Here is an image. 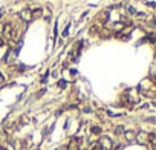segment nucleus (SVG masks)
Returning <instances> with one entry per match:
<instances>
[{
    "label": "nucleus",
    "instance_id": "obj_2",
    "mask_svg": "<svg viewBox=\"0 0 156 150\" xmlns=\"http://www.w3.org/2000/svg\"><path fill=\"white\" fill-rule=\"evenodd\" d=\"M139 144H145L147 141H148V135L145 133V132H139V133H136V138H135Z\"/></svg>",
    "mask_w": 156,
    "mask_h": 150
},
{
    "label": "nucleus",
    "instance_id": "obj_19",
    "mask_svg": "<svg viewBox=\"0 0 156 150\" xmlns=\"http://www.w3.org/2000/svg\"><path fill=\"white\" fill-rule=\"evenodd\" d=\"M0 46H3V40L2 38H0Z\"/></svg>",
    "mask_w": 156,
    "mask_h": 150
},
{
    "label": "nucleus",
    "instance_id": "obj_16",
    "mask_svg": "<svg viewBox=\"0 0 156 150\" xmlns=\"http://www.w3.org/2000/svg\"><path fill=\"white\" fill-rule=\"evenodd\" d=\"M3 29H5V24L0 23V32H3Z\"/></svg>",
    "mask_w": 156,
    "mask_h": 150
},
{
    "label": "nucleus",
    "instance_id": "obj_17",
    "mask_svg": "<svg viewBox=\"0 0 156 150\" xmlns=\"http://www.w3.org/2000/svg\"><path fill=\"white\" fill-rule=\"evenodd\" d=\"M2 83H3V75L0 73V84H2Z\"/></svg>",
    "mask_w": 156,
    "mask_h": 150
},
{
    "label": "nucleus",
    "instance_id": "obj_11",
    "mask_svg": "<svg viewBox=\"0 0 156 150\" xmlns=\"http://www.w3.org/2000/svg\"><path fill=\"white\" fill-rule=\"evenodd\" d=\"M115 133H116V135H121V133H124V127H123V126H118V127L115 129Z\"/></svg>",
    "mask_w": 156,
    "mask_h": 150
},
{
    "label": "nucleus",
    "instance_id": "obj_18",
    "mask_svg": "<svg viewBox=\"0 0 156 150\" xmlns=\"http://www.w3.org/2000/svg\"><path fill=\"white\" fill-rule=\"evenodd\" d=\"M58 150H68V147H60Z\"/></svg>",
    "mask_w": 156,
    "mask_h": 150
},
{
    "label": "nucleus",
    "instance_id": "obj_4",
    "mask_svg": "<svg viewBox=\"0 0 156 150\" xmlns=\"http://www.w3.org/2000/svg\"><path fill=\"white\" fill-rule=\"evenodd\" d=\"M68 150H80V141H78L77 138H74V139L69 142V145H68Z\"/></svg>",
    "mask_w": 156,
    "mask_h": 150
},
{
    "label": "nucleus",
    "instance_id": "obj_10",
    "mask_svg": "<svg viewBox=\"0 0 156 150\" xmlns=\"http://www.w3.org/2000/svg\"><path fill=\"white\" fill-rule=\"evenodd\" d=\"M92 133L94 135H100L101 133V127L100 126H92Z\"/></svg>",
    "mask_w": 156,
    "mask_h": 150
},
{
    "label": "nucleus",
    "instance_id": "obj_7",
    "mask_svg": "<svg viewBox=\"0 0 156 150\" xmlns=\"http://www.w3.org/2000/svg\"><path fill=\"white\" fill-rule=\"evenodd\" d=\"M124 29V23L123 21H116L113 24V31H123Z\"/></svg>",
    "mask_w": 156,
    "mask_h": 150
},
{
    "label": "nucleus",
    "instance_id": "obj_8",
    "mask_svg": "<svg viewBox=\"0 0 156 150\" xmlns=\"http://www.w3.org/2000/svg\"><path fill=\"white\" fill-rule=\"evenodd\" d=\"M3 32H5V34H6V35H8L9 38H11V37L14 35V32H12V28H11V26H8V24H6V26H5V29H3Z\"/></svg>",
    "mask_w": 156,
    "mask_h": 150
},
{
    "label": "nucleus",
    "instance_id": "obj_1",
    "mask_svg": "<svg viewBox=\"0 0 156 150\" xmlns=\"http://www.w3.org/2000/svg\"><path fill=\"white\" fill-rule=\"evenodd\" d=\"M98 144L103 147V150H112V139L109 136H101Z\"/></svg>",
    "mask_w": 156,
    "mask_h": 150
},
{
    "label": "nucleus",
    "instance_id": "obj_14",
    "mask_svg": "<svg viewBox=\"0 0 156 150\" xmlns=\"http://www.w3.org/2000/svg\"><path fill=\"white\" fill-rule=\"evenodd\" d=\"M92 150H103V147H101L100 144H94V145H92Z\"/></svg>",
    "mask_w": 156,
    "mask_h": 150
},
{
    "label": "nucleus",
    "instance_id": "obj_12",
    "mask_svg": "<svg viewBox=\"0 0 156 150\" xmlns=\"http://www.w3.org/2000/svg\"><path fill=\"white\" fill-rule=\"evenodd\" d=\"M101 37H103V38H107V37H110V32H107V29H103Z\"/></svg>",
    "mask_w": 156,
    "mask_h": 150
},
{
    "label": "nucleus",
    "instance_id": "obj_20",
    "mask_svg": "<svg viewBox=\"0 0 156 150\" xmlns=\"http://www.w3.org/2000/svg\"><path fill=\"white\" fill-rule=\"evenodd\" d=\"M0 150H5V148H3V147H0Z\"/></svg>",
    "mask_w": 156,
    "mask_h": 150
},
{
    "label": "nucleus",
    "instance_id": "obj_13",
    "mask_svg": "<svg viewBox=\"0 0 156 150\" xmlns=\"http://www.w3.org/2000/svg\"><path fill=\"white\" fill-rule=\"evenodd\" d=\"M148 139H150L153 144H156V135H148Z\"/></svg>",
    "mask_w": 156,
    "mask_h": 150
},
{
    "label": "nucleus",
    "instance_id": "obj_6",
    "mask_svg": "<svg viewBox=\"0 0 156 150\" xmlns=\"http://www.w3.org/2000/svg\"><path fill=\"white\" fill-rule=\"evenodd\" d=\"M31 14H32V18H40V17L43 15V9H41V8H37V9H34Z\"/></svg>",
    "mask_w": 156,
    "mask_h": 150
},
{
    "label": "nucleus",
    "instance_id": "obj_15",
    "mask_svg": "<svg viewBox=\"0 0 156 150\" xmlns=\"http://www.w3.org/2000/svg\"><path fill=\"white\" fill-rule=\"evenodd\" d=\"M148 40H150V41H154V40H156V35H154V34H150V35H148Z\"/></svg>",
    "mask_w": 156,
    "mask_h": 150
},
{
    "label": "nucleus",
    "instance_id": "obj_3",
    "mask_svg": "<svg viewBox=\"0 0 156 150\" xmlns=\"http://www.w3.org/2000/svg\"><path fill=\"white\" fill-rule=\"evenodd\" d=\"M20 17H21V20H25V21H29V20H32L31 9H23V11L20 12Z\"/></svg>",
    "mask_w": 156,
    "mask_h": 150
},
{
    "label": "nucleus",
    "instance_id": "obj_9",
    "mask_svg": "<svg viewBox=\"0 0 156 150\" xmlns=\"http://www.w3.org/2000/svg\"><path fill=\"white\" fill-rule=\"evenodd\" d=\"M107 17H109V11H103V12H100V15H98V18H100L101 21H106Z\"/></svg>",
    "mask_w": 156,
    "mask_h": 150
},
{
    "label": "nucleus",
    "instance_id": "obj_5",
    "mask_svg": "<svg viewBox=\"0 0 156 150\" xmlns=\"http://www.w3.org/2000/svg\"><path fill=\"white\" fill-rule=\"evenodd\" d=\"M124 136H126V139H127L129 142H132V141H135L136 133L133 132V130H127V132H124Z\"/></svg>",
    "mask_w": 156,
    "mask_h": 150
}]
</instances>
